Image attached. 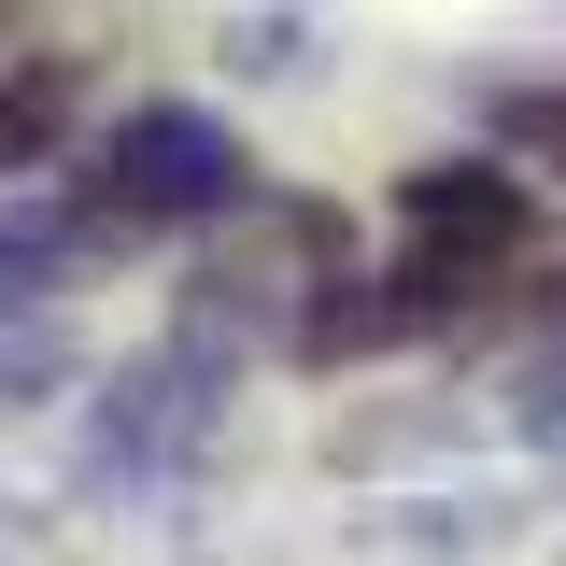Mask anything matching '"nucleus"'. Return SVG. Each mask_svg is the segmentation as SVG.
Segmentation results:
<instances>
[{"instance_id": "obj_1", "label": "nucleus", "mask_w": 566, "mask_h": 566, "mask_svg": "<svg viewBox=\"0 0 566 566\" xmlns=\"http://www.w3.org/2000/svg\"><path fill=\"white\" fill-rule=\"evenodd\" d=\"M241 199H255V156H241V128L199 114V99L114 114L99 170H85V227H199V212H241Z\"/></svg>"}, {"instance_id": "obj_2", "label": "nucleus", "mask_w": 566, "mask_h": 566, "mask_svg": "<svg viewBox=\"0 0 566 566\" xmlns=\"http://www.w3.org/2000/svg\"><path fill=\"white\" fill-rule=\"evenodd\" d=\"M71 99H85V71H71V57H14V71H0V185L57 170V142H71Z\"/></svg>"}, {"instance_id": "obj_3", "label": "nucleus", "mask_w": 566, "mask_h": 566, "mask_svg": "<svg viewBox=\"0 0 566 566\" xmlns=\"http://www.w3.org/2000/svg\"><path fill=\"white\" fill-rule=\"evenodd\" d=\"M85 241H99L85 212H14V227H0V312H29V297H57Z\"/></svg>"}]
</instances>
